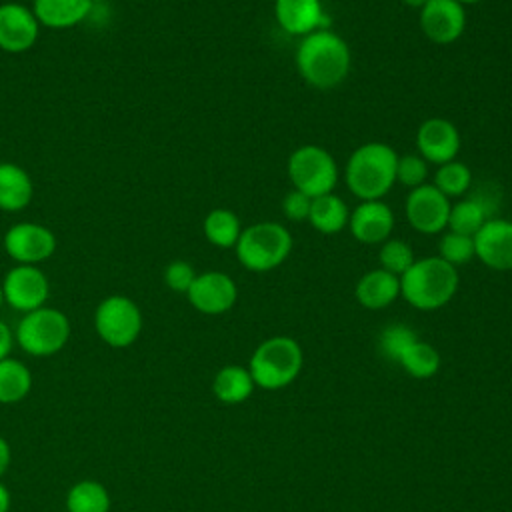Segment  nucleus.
I'll use <instances>...</instances> for the list:
<instances>
[{
	"label": "nucleus",
	"instance_id": "1",
	"mask_svg": "<svg viewBox=\"0 0 512 512\" xmlns=\"http://www.w3.org/2000/svg\"><path fill=\"white\" fill-rule=\"evenodd\" d=\"M294 62L306 84L318 90H328L344 82L350 72L352 54L346 40L326 28L302 36Z\"/></svg>",
	"mask_w": 512,
	"mask_h": 512
},
{
	"label": "nucleus",
	"instance_id": "2",
	"mask_svg": "<svg viewBox=\"0 0 512 512\" xmlns=\"http://www.w3.org/2000/svg\"><path fill=\"white\" fill-rule=\"evenodd\" d=\"M458 270L440 256L416 258L400 276V296L416 310H438L446 306L458 290Z\"/></svg>",
	"mask_w": 512,
	"mask_h": 512
},
{
	"label": "nucleus",
	"instance_id": "3",
	"mask_svg": "<svg viewBox=\"0 0 512 512\" xmlns=\"http://www.w3.org/2000/svg\"><path fill=\"white\" fill-rule=\"evenodd\" d=\"M396 150L386 142L358 146L344 168L348 190L358 200H382L396 184Z\"/></svg>",
	"mask_w": 512,
	"mask_h": 512
},
{
	"label": "nucleus",
	"instance_id": "4",
	"mask_svg": "<svg viewBox=\"0 0 512 512\" xmlns=\"http://www.w3.org/2000/svg\"><path fill=\"white\" fill-rule=\"evenodd\" d=\"M304 364L300 344L290 336H272L256 346L250 356V376L262 390H280L292 384Z\"/></svg>",
	"mask_w": 512,
	"mask_h": 512
},
{
	"label": "nucleus",
	"instance_id": "5",
	"mask_svg": "<svg viewBox=\"0 0 512 512\" xmlns=\"http://www.w3.org/2000/svg\"><path fill=\"white\" fill-rule=\"evenodd\" d=\"M292 234L280 222H256L242 228L234 246L238 262L250 272H270L292 252Z\"/></svg>",
	"mask_w": 512,
	"mask_h": 512
},
{
	"label": "nucleus",
	"instance_id": "6",
	"mask_svg": "<svg viewBox=\"0 0 512 512\" xmlns=\"http://www.w3.org/2000/svg\"><path fill=\"white\" fill-rule=\"evenodd\" d=\"M286 168L292 188L308 194L310 198L334 192L340 176L334 156L316 144L296 148L290 154Z\"/></svg>",
	"mask_w": 512,
	"mask_h": 512
},
{
	"label": "nucleus",
	"instance_id": "7",
	"mask_svg": "<svg viewBox=\"0 0 512 512\" xmlns=\"http://www.w3.org/2000/svg\"><path fill=\"white\" fill-rule=\"evenodd\" d=\"M70 338V322L56 308H36L26 312L16 328V342L30 356H52L60 352Z\"/></svg>",
	"mask_w": 512,
	"mask_h": 512
},
{
	"label": "nucleus",
	"instance_id": "8",
	"mask_svg": "<svg viewBox=\"0 0 512 512\" xmlns=\"http://www.w3.org/2000/svg\"><path fill=\"white\" fill-rule=\"evenodd\" d=\"M94 326L108 346L126 348L142 332V312L128 296H108L96 308Z\"/></svg>",
	"mask_w": 512,
	"mask_h": 512
},
{
	"label": "nucleus",
	"instance_id": "9",
	"mask_svg": "<svg viewBox=\"0 0 512 512\" xmlns=\"http://www.w3.org/2000/svg\"><path fill=\"white\" fill-rule=\"evenodd\" d=\"M450 198H446L434 184L412 188L404 202L408 224L420 234H438L448 226Z\"/></svg>",
	"mask_w": 512,
	"mask_h": 512
},
{
	"label": "nucleus",
	"instance_id": "10",
	"mask_svg": "<svg viewBox=\"0 0 512 512\" xmlns=\"http://www.w3.org/2000/svg\"><path fill=\"white\" fill-rule=\"evenodd\" d=\"M4 302L14 310L32 312L42 308L50 294V284L46 274L34 264H16L10 268L2 280Z\"/></svg>",
	"mask_w": 512,
	"mask_h": 512
},
{
	"label": "nucleus",
	"instance_id": "11",
	"mask_svg": "<svg viewBox=\"0 0 512 512\" xmlns=\"http://www.w3.org/2000/svg\"><path fill=\"white\" fill-rule=\"evenodd\" d=\"M4 248L14 262L36 266L54 254L56 236L42 224L18 222L6 230Z\"/></svg>",
	"mask_w": 512,
	"mask_h": 512
},
{
	"label": "nucleus",
	"instance_id": "12",
	"mask_svg": "<svg viewBox=\"0 0 512 512\" xmlns=\"http://www.w3.org/2000/svg\"><path fill=\"white\" fill-rule=\"evenodd\" d=\"M420 30L434 44H454L466 30V10L456 0H428L420 8Z\"/></svg>",
	"mask_w": 512,
	"mask_h": 512
},
{
	"label": "nucleus",
	"instance_id": "13",
	"mask_svg": "<svg viewBox=\"0 0 512 512\" xmlns=\"http://www.w3.org/2000/svg\"><path fill=\"white\" fill-rule=\"evenodd\" d=\"M188 302L202 314L216 316L228 312L238 298L236 282L218 270L196 274L192 286L186 292Z\"/></svg>",
	"mask_w": 512,
	"mask_h": 512
},
{
	"label": "nucleus",
	"instance_id": "14",
	"mask_svg": "<svg viewBox=\"0 0 512 512\" xmlns=\"http://www.w3.org/2000/svg\"><path fill=\"white\" fill-rule=\"evenodd\" d=\"M474 256L498 272L512 270V220L490 218L474 236Z\"/></svg>",
	"mask_w": 512,
	"mask_h": 512
},
{
	"label": "nucleus",
	"instance_id": "15",
	"mask_svg": "<svg viewBox=\"0 0 512 512\" xmlns=\"http://www.w3.org/2000/svg\"><path fill=\"white\" fill-rule=\"evenodd\" d=\"M416 150L428 164H444L456 160L460 150V132L446 118H428L416 130Z\"/></svg>",
	"mask_w": 512,
	"mask_h": 512
},
{
	"label": "nucleus",
	"instance_id": "16",
	"mask_svg": "<svg viewBox=\"0 0 512 512\" xmlns=\"http://www.w3.org/2000/svg\"><path fill=\"white\" fill-rule=\"evenodd\" d=\"M40 22L36 20L32 8L6 2L0 4V48L4 52H24L34 46L38 38Z\"/></svg>",
	"mask_w": 512,
	"mask_h": 512
},
{
	"label": "nucleus",
	"instance_id": "17",
	"mask_svg": "<svg viewBox=\"0 0 512 512\" xmlns=\"http://www.w3.org/2000/svg\"><path fill=\"white\" fill-rule=\"evenodd\" d=\"M350 234L362 244H382L394 228V212L382 200H360L348 218Z\"/></svg>",
	"mask_w": 512,
	"mask_h": 512
},
{
	"label": "nucleus",
	"instance_id": "18",
	"mask_svg": "<svg viewBox=\"0 0 512 512\" xmlns=\"http://www.w3.org/2000/svg\"><path fill=\"white\" fill-rule=\"evenodd\" d=\"M274 16L280 28L292 36L330 28L322 0H274Z\"/></svg>",
	"mask_w": 512,
	"mask_h": 512
},
{
	"label": "nucleus",
	"instance_id": "19",
	"mask_svg": "<svg viewBox=\"0 0 512 512\" xmlns=\"http://www.w3.org/2000/svg\"><path fill=\"white\" fill-rule=\"evenodd\" d=\"M354 296L360 306L368 310H382L400 296V278L382 268H374L356 282Z\"/></svg>",
	"mask_w": 512,
	"mask_h": 512
},
{
	"label": "nucleus",
	"instance_id": "20",
	"mask_svg": "<svg viewBox=\"0 0 512 512\" xmlns=\"http://www.w3.org/2000/svg\"><path fill=\"white\" fill-rule=\"evenodd\" d=\"M90 0H34L32 12L40 26L64 30L80 24L92 12Z\"/></svg>",
	"mask_w": 512,
	"mask_h": 512
},
{
	"label": "nucleus",
	"instance_id": "21",
	"mask_svg": "<svg viewBox=\"0 0 512 512\" xmlns=\"http://www.w3.org/2000/svg\"><path fill=\"white\" fill-rule=\"evenodd\" d=\"M34 186L28 172L14 162H0V210L18 212L32 200Z\"/></svg>",
	"mask_w": 512,
	"mask_h": 512
},
{
	"label": "nucleus",
	"instance_id": "22",
	"mask_svg": "<svg viewBox=\"0 0 512 512\" xmlns=\"http://www.w3.org/2000/svg\"><path fill=\"white\" fill-rule=\"evenodd\" d=\"M350 210L346 202L334 192L312 198L308 222L320 234H338L348 226Z\"/></svg>",
	"mask_w": 512,
	"mask_h": 512
},
{
	"label": "nucleus",
	"instance_id": "23",
	"mask_svg": "<svg viewBox=\"0 0 512 512\" xmlns=\"http://www.w3.org/2000/svg\"><path fill=\"white\" fill-rule=\"evenodd\" d=\"M256 384L250 376V370L238 364H228L220 368L212 382L214 396L224 404H240L248 400V396L254 392Z\"/></svg>",
	"mask_w": 512,
	"mask_h": 512
},
{
	"label": "nucleus",
	"instance_id": "24",
	"mask_svg": "<svg viewBox=\"0 0 512 512\" xmlns=\"http://www.w3.org/2000/svg\"><path fill=\"white\" fill-rule=\"evenodd\" d=\"M490 218V208L482 198H464L450 206L446 228L450 232L474 236Z\"/></svg>",
	"mask_w": 512,
	"mask_h": 512
},
{
	"label": "nucleus",
	"instance_id": "25",
	"mask_svg": "<svg viewBox=\"0 0 512 512\" xmlns=\"http://www.w3.org/2000/svg\"><path fill=\"white\" fill-rule=\"evenodd\" d=\"M202 230L210 244H214L218 248H234L240 238L242 226H240L238 216L232 210L214 208L206 214V218L202 222Z\"/></svg>",
	"mask_w": 512,
	"mask_h": 512
},
{
	"label": "nucleus",
	"instance_id": "26",
	"mask_svg": "<svg viewBox=\"0 0 512 512\" xmlns=\"http://www.w3.org/2000/svg\"><path fill=\"white\" fill-rule=\"evenodd\" d=\"M406 374L418 380L432 378L440 370V354L438 350L422 340H414L410 346L404 348V352L396 360Z\"/></svg>",
	"mask_w": 512,
	"mask_h": 512
},
{
	"label": "nucleus",
	"instance_id": "27",
	"mask_svg": "<svg viewBox=\"0 0 512 512\" xmlns=\"http://www.w3.org/2000/svg\"><path fill=\"white\" fill-rule=\"evenodd\" d=\"M32 388V374L20 360H0V404L20 402Z\"/></svg>",
	"mask_w": 512,
	"mask_h": 512
},
{
	"label": "nucleus",
	"instance_id": "28",
	"mask_svg": "<svg viewBox=\"0 0 512 512\" xmlns=\"http://www.w3.org/2000/svg\"><path fill=\"white\" fill-rule=\"evenodd\" d=\"M66 508L68 512H108L110 494L96 480H80L68 490Z\"/></svg>",
	"mask_w": 512,
	"mask_h": 512
},
{
	"label": "nucleus",
	"instance_id": "29",
	"mask_svg": "<svg viewBox=\"0 0 512 512\" xmlns=\"http://www.w3.org/2000/svg\"><path fill=\"white\" fill-rule=\"evenodd\" d=\"M432 184L446 198H458V196L466 194L468 188L472 186V172L464 162L450 160V162H444L436 168Z\"/></svg>",
	"mask_w": 512,
	"mask_h": 512
},
{
	"label": "nucleus",
	"instance_id": "30",
	"mask_svg": "<svg viewBox=\"0 0 512 512\" xmlns=\"http://www.w3.org/2000/svg\"><path fill=\"white\" fill-rule=\"evenodd\" d=\"M414 252L412 246L400 238H388L382 242L380 250H378V262L380 268L386 272L396 274L398 278L412 266L414 262Z\"/></svg>",
	"mask_w": 512,
	"mask_h": 512
},
{
	"label": "nucleus",
	"instance_id": "31",
	"mask_svg": "<svg viewBox=\"0 0 512 512\" xmlns=\"http://www.w3.org/2000/svg\"><path fill=\"white\" fill-rule=\"evenodd\" d=\"M438 256L454 268L468 264L474 256V238L458 232H444L438 242Z\"/></svg>",
	"mask_w": 512,
	"mask_h": 512
},
{
	"label": "nucleus",
	"instance_id": "32",
	"mask_svg": "<svg viewBox=\"0 0 512 512\" xmlns=\"http://www.w3.org/2000/svg\"><path fill=\"white\" fill-rule=\"evenodd\" d=\"M416 332L406 324H390L380 332V350L388 360H398L406 346L416 340Z\"/></svg>",
	"mask_w": 512,
	"mask_h": 512
},
{
	"label": "nucleus",
	"instance_id": "33",
	"mask_svg": "<svg viewBox=\"0 0 512 512\" xmlns=\"http://www.w3.org/2000/svg\"><path fill=\"white\" fill-rule=\"evenodd\" d=\"M426 176H428V162L420 154L398 156L396 182H400L412 190V188L422 186L426 182Z\"/></svg>",
	"mask_w": 512,
	"mask_h": 512
},
{
	"label": "nucleus",
	"instance_id": "34",
	"mask_svg": "<svg viewBox=\"0 0 512 512\" xmlns=\"http://www.w3.org/2000/svg\"><path fill=\"white\" fill-rule=\"evenodd\" d=\"M196 278V270L186 260H172L164 270V282L174 292H188Z\"/></svg>",
	"mask_w": 512,
	"mask_h": 512
},
{
	"label": "nucleus",
	"instance_id": "35",
	"mask_svg": "<svg viewBox=\"0 0 512 512\" xmlns=\"http://www.w3.org/2000/svg\"><path fill=\"white\" fill-rule=\"evenodd\" d=\"M310 206H312V198L296 188H292L284 200H282V212L288 220L292 222H302V220H308V214H310Z\"/></svg>",
	"mask_w": 512,
	"mask_h": 512
},
{
	"label": "nucleus",
	"instance_id": "36",
	"mask_svg": "<svg viewBox=\"0 0 512 512\" xmlns=\"http://www.w3.org/2000/svg\"><path fill=\"white\" fill-rule=\"evenodd\" d=\"M12 344H14V334L8 328V324L4 320H0V360L8 358V354L12 350Z\"/></svg>",
	"mask_w": 512,
	"mask_h": 512
},
{
	"label": "nucleus",
	"instance_id": "37",
	"mask_svg": "<svg viewBox=\"0 0 512 512\" xmlns=\"http://www.w3.org/2000/svg\"><path fill=\"white\" fill-rule=\"evenodd\" d=\"M10 464V446L4 438H0V476L8 470Z\"/></svg>",
	"mask_w": 512,
	"mask_h": 512
},
{
	"label": "nucleus",
	"instance_id": "38",
	"mask_svg": "<svg viewBox=\"0 0 512 512\" xmlns=\"http://www.w3.org/2000/svg\"><path fill=\"white\" fill-rule=\"evenodd\" d=\"M10 508V494L4 484H0V512H8Z\"/></svg>",
	"mask_w": 512,
	"mask_h": 512
},
{
	"label": "nucleus",
	"instance_id": "39",
	"mask_svg": "<svg viewBox=\"0 0 512 512\" xmlns=\"http://www.w3.org/2000/svg\"><path fill=\"white\" fill-rule=\"evenodd\" d=\"M400 2L406 4V6H410V8H418V10H420L428 0H400Z\"/></svg>",
	"mask_w": 512,
	"mask_h": 512
},
{
	"label": "nucleus",
	"instance_id": "40",
	"mask_svg": "<svg viewBox=\"0 0 512 512\" xmlns=\"http://www.w3.org/2000/svg\"><path fill=\"white\" fill-rule=\"evenodd\" d=\"M456 2H460L464 6V4H476V2H482V0H456Z\"/></svg>",
	"mask_w": 512,
	"mask_h": 512
},
{
	"label": "nucleus",
	"instance_id": "41",
	"mask_svg": "<svg viewBox=\"0 0 512 512\" xmlns=\"http://www.w3.org/2000/svg\"><path fill=\"white\" fill-rule=\"evenodd\" d=\"M2 304H4V292H2V284H0V308H2Z\"/></svg>",
	"mask_w": 512,
	"mask_h": 512
},
{
	"label": "nucleus",
	"instance_id": "42",
	"mask_svg": "<svg viewBox=\"0 0 512 512\" xmlns=\"http://www.w3.org/2000/svg\"><path fill=\"white\" fill-rule=\"evenodd\" d=\"M92 2V6H100L104 0H90Z\"/></svg>",
	"mask_w": 512,
	"mask_h": 512
}]
</instances>
